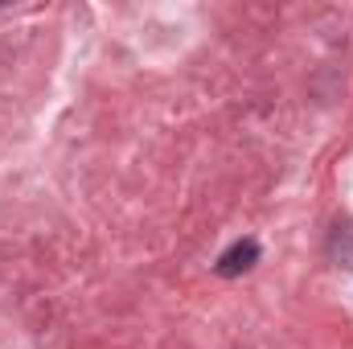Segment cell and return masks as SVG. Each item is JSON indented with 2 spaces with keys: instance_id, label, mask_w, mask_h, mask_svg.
Masks as SVG:
<instances>
[{
  "instance_id": "cell-1",
  "label": "cell",
  "mask_w": 353,
  "mask_h": 349,
  "mask_svg": "<svg viewBox=\"0 0 353 349\" xmlns=\"http://www.w3.org/2000/svg\"><path fill=\"white\" fill-rule=\"evenodd\" d=\"M255 263H259V243H255V239H243V243H234V247L214 263V267H218V275H226V279H230V275L251 271Z\"/></svg>"
}]
</instances>
